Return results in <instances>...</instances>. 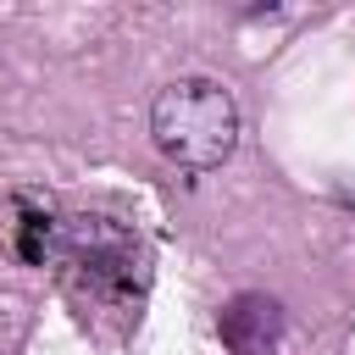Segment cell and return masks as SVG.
<instances>
[{"label":"cell","mask_w":355,"mask_h":355,"mask_svg":"<svg viewBox=\"0 0 355 355\" xmlns=\"http://www.w3.org/2000/svg\"><path fill=\"white\" fill-rule=\"evenodd\" d=\"M155 150L189 172H211L239 144V105L216 78H178L150 105Z\"/></svg>","instance_id":"1"},{"label":"cell","mask_w":355,"mask_h":355,"mask_svg":"<svg viewBox=\"0 0 355 355\" xmlns=\"http://www.w3.org/2000/svg\"><path fill=\"white\" fill-rule=\"evenodd\" d=\"M61 233H67V216L55 211L50 194L11 189L0 200V250L17 266H55L61 261Z\"/></svg>","instance_id":"3"},{"label":"cell","mask_w":355,"mask_h":355,"mask_svg":"<svg viewBox=\"0 0 355 355\" xmlns=\"http://www.w3.org/2000/svg\"><path fill=\"white\" fill-rule=\"evenodd\" d=\"M61 261H67V283L105 305H139L150 283V255L139 233H128L116 216H67Z\"/></svg>","instance_id":"2"},{"label":"cell","mask_w":355,"mask_h":355,"mask_svg":"<svg viewBox=\"0 0 355 355\" xmlns=\"http://www.w3.org/2000/svg\"><path fill=\"white\" fill-rule=\"evenodd\" d=\"M216 338L227 355H277L283 344V305L272 294H233L222 311H216Z\"/></svg>","instance_id":"4"}]
</instances>
